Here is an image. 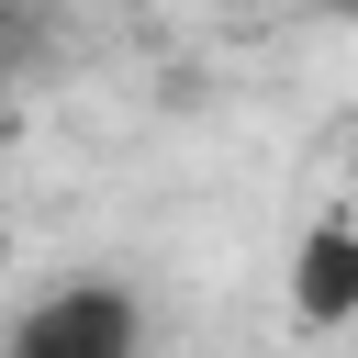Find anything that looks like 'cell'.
<instances>
[{"label": "cell", "mask_w": 358, "mask_h": 358, "mask_svg": "<svg viewBox=\"0 0 358 358\" xmlns=\"http://www.w3.org/2000/svg\"><path fill=\"white\" fill-rule=\"evenodd\" d=\"M0 358H145V302H134V280H112V268L56 280V291H34V302L11 313Z\"/></svg>", "instance_id": "6da1fadb"}, {"label": "cell", "mask_w": 358, "mask_h": 358, "mask_svg": "<svg viewBox=\"0 0 358 358\" xmlns=\"http://www.w3.org/2000/svg\"><path fill=\"white\" fill-rule=\"evenodd\" d=\"M291 313H302L313 336L358 313V224H347V213H336V224H313V235L291 246Z\"/></svg>", "instance_id": "7a4b0ae2"}, {"label": "cell", "mask_w": 358, "mask_h": 358, "mask_svg": "<svg viewBox=\"0 0 358 358\" xmlns=\"http://www.w3.org/2000/svg\"><path fill=\"white\" fill-rule=\"evenodd\" d=\"M22 34H34V11H22V0H0V67L22 56Z\"/></svg>", "instance_id": "3957f363"}, {"label": "cell", "mask_w": 358, "mask_h": 358, "mask_svg": "<svg viewBox=\"0 0 358 358\" xmlns=\"http://www.w3.org/2000/svg\"><path fill=\"white\" fill-rule=\"evenodd\" d=\"M347 34H358V0H347Z\"/></svg>", "instance_id": "277c9868"}, {"label": "cell", "mask_w": 358, "mask_h": 358, "mask_svg": "<svg viewBox=\"0 0 358 358\" xmlns=\"http://www.w3.org/2000/svg\"><path fill=\"white\" fill-rule=\"evenodd\" d=\"M0 268H11V246H0Z\"/></svg>", "instance_id": "5b68a950"}]
</instances>
